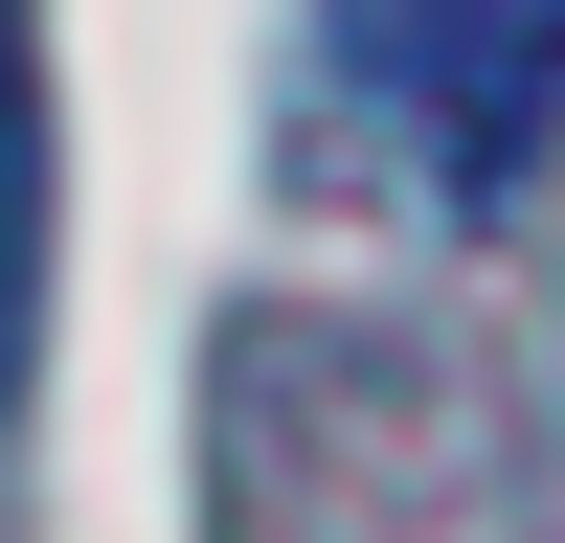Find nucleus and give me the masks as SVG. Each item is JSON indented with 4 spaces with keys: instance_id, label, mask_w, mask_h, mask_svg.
<instances>
[{
    "instance_id": "nucleus-1",
    "label": "nucleus",
    "mask_w": 565,
    "mask_h": 543,
    "mask_svg": "<svg viewBox=\"0 0 565 543\" xmlns=\"http://www.w3.org/2000/svg\"><path fill=\"white\" fill-rule=\"evenodd\" d=\"M204 543H565V453L452 317L249 295L204 340Z\"/></svg>"
},
{
    "instance_id": "nucleus-2",
    "label": "nucleus",
    "mask_w": 565,
    "mask_h": 543,
    "mask_svg": "<svg viewBox=\"0 0 565 543\" xmlns=\"http://www.w3.org/2000/svg\"><path fill=\"white\" fill-rule=\"evenodd\" d=\"M317 45H340V91L430 159L452 226H498L565 159V0H317Z\"/></svg>"
},
{
    "instance_id": "nucleus-3",
    "label": "nucleus",
    "mask_w": 565,
    "mask_h": 543,
    "mask_svg": "<svg viewBox=\"0 0 565 543\" xmlns=\"http://www.w3.org/2000/svg\"><path fill=\"white\" fill-rule=\"evenodd\" d=\"M23 340H45V23L0 0V407H23Z\"/></svg>"
}]
</instances>
